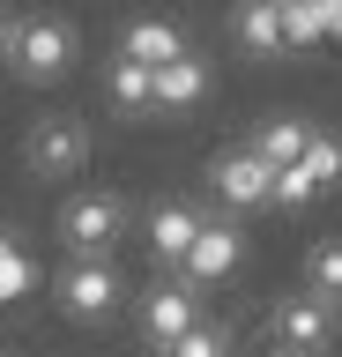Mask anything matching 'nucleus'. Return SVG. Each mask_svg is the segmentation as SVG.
<instances>
[{"label": "nucleus", "mask_w": 342, "mask_h": 357, "mask_svg": "<svg viewBox=\"0 0 342 357\" xmlns=\"http://www.w3.org/2000/svg\"><path fill=\"white\" fill-rule=\"evenodd\" d=\"M313 201H320V186H313L305 172H297V164H290V172H275V194H268V208H313Z\"/></svg>", "instance_id": "aec40b11"}, {"label": "nucleus", "mask_w": 342, "mask_h": 357, "mask_svg": "<svg viewBox=\"0 0 342 357\" xmlns=\"http://www.w3.org/2000/svg\"><path fill=\"white\" fill-rule=\"evenodd\" d=\"M208 186H216V201H224V208H268L275 172H268L253 149H224L216 164H208Z\"/></svg>", "instance_id": "423d86ee"}, {"label": "nucleus", "mask_w": 342, "mask_h": 357, "mask_svg": "<svg viewBox=\"0 0 342 357\" xmlns=\"http://www.w3.org/2000/svg\"><path fill=\"white\" fill-rule=\"evenodd\" d=\"M297 172L313 178L320 194L342 186V134H320V127H313V142H305V156H297Z\"/></svg>", "instance_id": "dca6fc26"}, {"label": "nucleus", "mask_w": 342, "mask_h": 357, "mask_svg": "<svg viewBox=\"0 0 342 357\" xmlns=\"http://www.w3.org/2000/svg\"><path fill=\"white\" fill-rule=\"evenodd\" d=\"M305 142H313V119H297V112H275V119H261V134H253L246 149L268 164V172H290L297 156H305Z\"/></svg>", "instance_id": "9b49d317"}, {"label": "nucleus", "mask_w": 342, "mask_h": 357, "mask_svg": "<svg viewBox=\"0 0 342 357\" xmlns=\"http://www.w3.org/2000/svg\"><path fill=\"white\" fill-rule=\"evenodd\" d=\"M194 231H201V208H194V201H157V208H149V253H157L164 268L186 261Z\"/></svg>", "instance_id": "1a4fd4ad"}, {"label": "nucleus", "mask_w": 342, "mask_h": 357, "mask_svg": "<svg viewBox=\"0 0 342 357\" xmlns=\"http://www.w3.org/2000/svg\"><path fill=\"white\" fill-rule=\"evenodd\" d=\"M327 8H335V0H327Z\"/></svg>", "instance_id": "393cba45"}, {"label": "nucleus", "mask_w": 342, "mask_h": 357, "mask_svg": "<svg viewBox=\"0 0 342 357\" xmlns=\"http://www.w3.org/2000/svg\"><path fill=\"white\" fill-rule=\"evenodd\" d=\"M186 328H201V290H186V283H157L149 298H141V335H149L157 350H171Z\"/></svg>", "instance_id": "0eeeda50"}, {"label": "nucleus", "mask_w": 342, "mask_h": 357, "mask_svg": "<svg viewBox=\"0 0 342 357\" xmlns=\"http://www.w3.org/2000/svg\"><path fill=\"white\" fill-rule=\"evenodd\" d=\"M8 60H15L23 82H60V75L75 67V30L60 15H23L15 30H8Z\"/></svg>", "instance_id": "f257e3e1"}, {"label": "nucleus", "mask_w": 342, "mask_h": 357, "mask_svg": "<svg viewBox=\"0 0 342 357\" xmlns=\"http://www.w3.org/2000/svg\"><path fill=\"white\" fill-rule=\"evenodd\" d=\"M327 30H335V38H342V0H335V8H327Z\"/></svg>", "instance_id": "412c9836"}, {"label": "nucleus", "mask_w": 342, "mask_h": 357, "mask_svg": "<svg viewBox=\"0 0 342 357\" xmlns=\"http://www.w3.org/2000/svg\"><path fill=\"white\" fill-rule=\"evenodd\" d=\"M238 261H246V231H238V223H201L194 245H186V261H179V283L208 290V283H224Z\"/></svg>", "instance_id": "20e7f679"}, {"label": "nucleus", "mask_w": 342, "mask_h": 357, "mask_svg": "<svg viewBox=\"0 0 342 357\" xmlns=\"http://www.w3.org/2000/svg\"><path fill=\"white\" fill-rule=\"evenodd\" d=\"M275 22H283V52L290 45H320L327 38V0H283Z\"/></svg>", "instance_id": "4468645a"}, {"label": "nucleus", "mask_w": 342, "mask_h": 357, "mask_svg": "<svg viewBox=\"0 0 342 357\" xmlns=\"http://www.w3.org/2000/svg\"><path fill=\"white\" fill-rule=\"evenodd\" d=\"M179 52H186V38H179V22H164V15H134L127 38H119V60L149 67V75H157L164 60H179Z\"/></svg>", "instance_id": "9d476101"}, {"label": "nucleus", "mask_w": 342, "mask_h": 357, "mask_svg": "<svg viewBox=\"0 0 342 357\" xmlns=\"http://www.w3.org/2000/svg\"><path fill=\"white\" fill-rule=\"evenodd\" d=\"M0 238H8V231H0Z\"/></svg>", "instance_id": "b1692460"}, {"label": "nucleus", "mask_w": 342, "mask_h": 357, "mask_svg": "<svg viewBox=\"0 0 342 357\" xmlns=\"http://www.w3.org/2000/svg\"><path fill=\"white\" fill-rule=\"evenodd\" d=\"M60 305H68V320H112L119 268L112 261H68L60 268Z\"/></svg>", "instance_id": "39448f33"}, {"label": "nucleus", "mask_w": 342, "mask_h": 357, "mask_svg": "<svg viewBox=\"0 0 342 357\" xmlns=\"http://www.w3.org/2000/svg\"><path fill=\"white\" fill-rule=\"evenodd\" d=\"M23 164L38 178H75L90 164V127H82L75 112H45V119L23 134Z\"/></svg>", "instance_id": "f03ea898"}, {"label": "nucleus", "mask_w": 342, "mask_h": 357, "mask_svg": "<svg viewBox=\"0 0 342 357\" xmlns=\"http://www.w3.org/2000/svg\"><path fill=\"white\" fill-rule=\"evenodd\" d=\"M238 45H246V52H283V22H275L268 0H246V8H238Z\"/></svg>", "instance_id": "f3484780"}, {"label": "nucleus", "mask_w": 342, "mask_h": 357, "mask_svg": "<svg viewBox=\"0 0 342 357\" xmlns=\"http://www.w3.org/2000/svg\"><path fill=\"white\" fill-rule=\"evenodd\" d=\"M119 231H127V201L119 194H75L60 208V238H68L75 261H104L119 245Z\"/></svg>", "instance_id": "7ed1b4c3"}, {"label": "nucleus", "mask_w": 342, "mask_h": 357, "mask_svg": "<svg viewBox=\"0 0 342 357\" xmlns=\"http://www.w3.org/2000/svg\"><path fill=\"white\" fill-rule=\"evenodd\" d=\"M164 357H231V335L201 320V328H186V335H179V342H171Z\"/></svg>", "instance_id": "6ab92c4d"}, {"label": "nucleus", "mask_w": 342, "mask_h": 357, "mask_svg": "<svg viewBox=\"0 0 342 357\" xmlns=\"http://www.w3.org/2000/svg\"><path fill=\"white\" fill-rule=\"evenodd\" d=\"M268 8H283V0H268Z\"/></svg>", "instance_id": "5701e85b"}, {"label": "nucleus", "mask_w": 342, "mask_h": 357, "mask_svg": "<svg viewBox=\"0 0 342 357\" xmlns=\"http://www.w3.org/2000/svg\"><path fill=\"white\" fill-rule=\"evenodd\" d=\"M30 283H38V261H30L15 238H0V305H15V298H30Z\"/></svg>", "instance_id": "a211bd4d"}, {"label": "nucleus", "mask_w": 342, "mask_h": 357, "mask_svg": "<svg viewBox=\"0 0 342 357\" xmlns=\"http://www.w3.org/2000/svg\"><path fill=\"white\" fill-rule=\"evenodd\" d=\"M327 335H335V305H320V298H283L275 305V342L290 357L327 350Z\"/></svg>", "instance_id": "6e6552de"}, {"label": "nucleus", "mask_w": 342, "mask_h": 357, "mask_svg": "<svg viewBox=\"0 0 342 357\" xmlns=\"http://www.w3.org/2000/svg\"><path fill=\"white\" fill-rule=\"evenodd\" d=\"M8 30H15V22H8V15H0V60H8Z\"/></svg>", "instance_id": "4be33fe9"}, {"label": "nucleus", "mask_w": 342, "mask_h": 357, "mask_svg": "<svg viewBox=\"0 0 342 357\" xmlns=\"http://www.w3.org/2000/svg\"><path fill=\"white\" fill-rule=\"evenodd\" d=\"M104 89H112L119 112H157V82H149V67H134V60H112Z\"/></svg>", "instance_id": "2eb2a0df"}, {"label": "nucleus", "mask_w": 342, "mask_h": 357, "mask_svg": "<svg viewBox=\"0 0 342 357\" xmlns=\"http://www.w3.org/2000/svg\"><path fill=\"white\" fill-rule=\"evenodd\" d=\"M305 298L342 305V238H320L313 253H305Z\"/></svg>", "instance_id": "ddd939ff"}, {"label": "nucleus", "mask_w": 342, "mask_h": 357, "mask_svg": "<svg viewBox=\"0 0 342 357\" xmlns=\"http://www.w3.org/2000/svg\"><path fill=\"white\" fill-rule=\"evenodd\" d=\"M149 82H157V105L164 112H186V105H201V97H208V60L179 52V60H164Z\"/></svg>", "instance_id": "f8f14e48"}]
</instances>
